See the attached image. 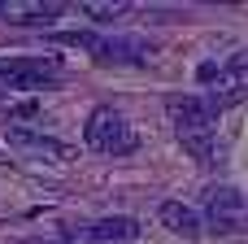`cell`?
<instances>
[{"mask_svg": "<svg viewBox=\"0 0 248 244\" xmlns=\"http://www.w3.org/2000/svg\"><path fill=\"white\" fill-rule=\"evenodd\" d=\"M166 114H170V122H174V135H179V144L201 162V166H214V157H218V140H214V114H209V105H205V96H170L166 100Z\"/></svg>", "mask_w": 248, "mask_h": 244, "instance_id": "obj_1", "label": "cell"}, {"mask_svg": "<svg viewBox=\"0 0 248 244\" xmlns=\"http://www.w3.org/2000/svg\"><path fill=\"white\" fill-rule=\"evenodd\" d=\"M83 135H87V144H92L96 153H105V157H126V153L140 148L131 122H126L113 105H96L92 118H87V127H83Z\"/></svg>", "mask_w": 248, "mask_h": 244, "instance_id": "obj_2", "label": "cell"}, {"mask_svg": "<svg viewBox=\"0 0 248 244\" xmlns=\"http://www.w3.org/2000/svg\"><path fill=\"white\" fill-rule=\"evenodd\" d=\"M248 96V48L240 52H231L222 65H214V74H209V96H205V105H209V114L218 118L222 109H231V105H240Z\"/></svg>", "mask_w": 248, "mask_h": 244, "instance_id": "obj_3", "label": "cell"}, {"mask_svg": "<svg viewBox=\"0 0 248 244\" xmlns=\"http://www.w3.org/2000/svg\"><path fill=\"white\" fill-rule=\"evenodd\" d=\"M61 57L44 52V57H0V79L13 87V92H39L48 83L61 79Z\"/></svg>", "mask_w": 248, "mask_h": 244, "instance_id": "obj_4", "label": "cell"}, {"mask_svg": "<svg viewBox=\"0 0 248 244\" xmlns=\"http://www.w3.org/2000/svg\"><path fill=\"white\" fill-rule=\"evenodd\" d=\"M205 214H209V227L231 236V231H244L248 227V201L235 192V188H209L205 192Z\"/></svg>", "mask_w": 248, "mask_h": 244, "instance_id": "obj_5", "label": "cell"}, {"mask_svg": "<svg viewBox=\"0 0 248 244\" xmlns=\"http://www.w3.org/2000/svg\"><path fill=\"white\" fill-rule=\"evenodd\" d=\"M65 13V4L57 0H0V22L9 26H44V22H57Z\"/></svg>", "mask_w": 248, "mask_h": 244, "instance_id": "obj_6", "label": "cell"}, {"mask_svg": "<svg viewBox=\"0 0 248 244\" xmlns=\"http://www.w3.org/2000/svg\"><path fill=\"white\" fill-rule=\"evenodd\" d=\"M157 218H161L174 236H183V240H201V236H205V218H201L192 205H183V201H161Z\"/></svg>", "mask_w": 248, "mask_h": 244, "instance_id": "obj_7", "label": "cell"}, {"mask_svg": "<svg viewBox=\"0 0 248 244\" xmlns=\"http://www.w3.org/2000/svg\"><path fill=\"white\" fill-rule=\"evenodd\" d=\"M135 240H140V223L126 214H113V218H100L87 227V244H135Z\"/></svg>", "mask_w": 248, "mask_h": 244, "instance_id": "obj_8", "label": "cell"}, {"mask_svg": "<svg viewBox=\"0 0 248 244\" xmlns=\"http://www.w3.org/2000/svg\"><path fill=\"white\" fill-rule=\"evenodd\" d=\"M4 135H9L13 148H26V153H35V157H52V162H65V157H70L65 144H57V140L31 131V127H4Z\"/></svg>", "mask_w": 248, "mask_h": 244, "instance_id": "obj_9", "label": "cell"}, {"mask_svg": "<svg viewBox=\"0 0 248 244\" xmlns=\"http://www.w3.org/2000/svg\"><path fill=\"white\" fill-rule=\"evenodd\" d=\"M153 57V44H144V39H105V61H135V65H144Z\"/></svg>", "mask_w": 248, "mask_h": 244, "instance_id": "obj_10", "label": "cell"}, {"mask_svg": "<svg viewBox=\"0 0 248 244\" xmlns=\"http://www.w3.org/2000/svg\"><path fill=\"white\" fill-rule=\"evenodd\" d=\"M78 9H83V17H92V22H113V17H126V13H131L126 0H87V4H78Z\"/></svg>", "mask_w": 248, "mask_h": 244, "instance_id": "obj_11", "label": "cell"}, {"mask_svg": "<svg viewBox=\"0 0 248 244\" xmlns=\"http://www.w3.org/2000/svg\"><path fill=\"white\" fill-rule=\"evenodd\" d=\"M52 44H70V48H87V52H96V57L105 61V39H100V35H92V31H61V35H52Z\"/></svg>", "mask_w": 248, "mask_h": 244, "instance_id": "obj_12", "label": "cell"}, {"mask_svg": "<svg viewBox=\"0 0 248 244\" xmlns=\"http://www.w3.org/2000/svg\"><path fill=\"white\" fill-rule=\"evenodd\" d=\"M31 244H70V240H31Z\"/></svg>", "mask_w": 248, "mask_h": 244, "instance_id": "obj_13", "label": "cell"}]
</instances>
